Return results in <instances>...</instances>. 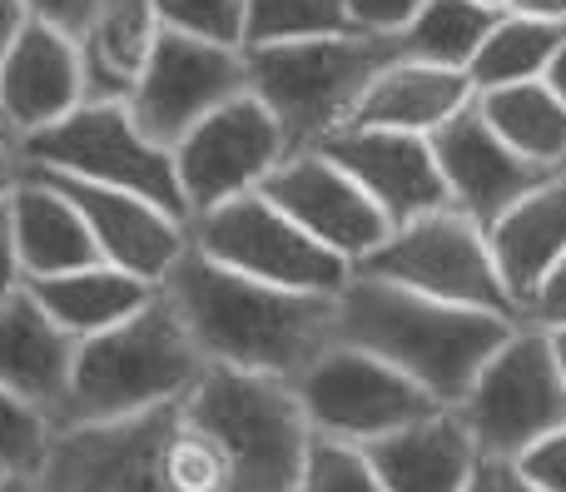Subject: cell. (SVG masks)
I'll list each match as a JSON object with an SVG mask.
<instances>
[{
	"mask_svg": "<svg viewBox=\"0 0 566 492\" xmlns=\"http://www.w3.org/2000/svg\"><path fill=\"white\" fill-rule=\"evenodd\" d=\"M15 149H20V165L25 169H45V175L80 179V185H99V189H119V195L149 199L155 209H165L179 224H189L185 195H179V179H175V155L159 149L155 139L135 125L129 105L85 100L75 115H65L60 125L20 139Z\"/></svg>",
	"mask_w": 566,
	"mask_h": 492,
	"instance_id": "8992f818",
	"label": "cell"
},
{
	"mask_svg": "<svg viewBox=\"0 0 566 492\" xmlns=\"http://www.w3.org/2000/svg\"><path fill=\"white\" fill-rule=\"evenodd\" d=\"M25 284V274H20L15 264V244H10V224H6V205H0V304H6L15 289Z\"/></svg>",
	"mask_w": 566,
	"mask_h": 492,
	"instance_id": "8d00e7d4",
	"label": "cell"
},
{
	"mask_svg": "<svg viewBox=\"0 0 566 492\" xmlns=\"http://www.w3.org/2000/svg\"><path fill=\"white\" fill-rule=\"evenodd\" d=\"M25 179V165H20V149H15V139H6L0 135V205H6L10 195H15V185Z\"/></svg>",
	"mask_w": 566,
	"mask_h": 492,
	"instance_id": "74e56055",
	"label": "cell"
},
{
	"mask_svg": "<svg viewBox=\"0 0 566 492\" xmlns=\"http://www.w3.org/2000/svg\"><path fill=\"white\" fill-rule=\"evenodd\" d=\"M313 433L283 378L209 368L125 423L55 433L45 492H293Z\"/></svg>",
	"mask_w": 566,
	"mask_h": 492,
	"instance_id": "6da1fadb",
	"label": "cell"
},
{
	"mask_svg": "<svg viewBox=\"0 0 566 492\" xmlns=\"http://www.w3.org/2000/svg\"><path fill=\"white\" fill-rule=\"evenodd\" d=\"M478 115L488 119V129L517 159L557 175V165L566 159V105L542 85V80L478 95Z\"/></svg>",
	"mask_w": 566,
	"mask_h": 492,
	"instance_id": "d4e9b609",
	"label": "cell"
},
{
	"mask_svg": "<svg viewBox=\"0 0 566 492\" xmlns=\"http://www.w3.org/2000/svg\"><path fill=\"white\" fill-rule=\"evenodd\" d=\"M468 492H537L527 478L517 473V463H492V458H478L468 478Z\"/></svg>",
	"mask_w": 566,
	"mask_h": 492,
	"instance_id": "d590c367",
	"label": "cell"
},
{
	"mask_svg": "<svg viewBox=\"0 0 566 492\" xmlns=\"http://www.w3.org/2000/svg\"><path fill=\"white\" fill-rule=\"evenodd\" d=\"M512 334H517L512 318L438 304V299H422L412 289L358 274L338 294V324H333L338 344L363 348L388 368H398L438 408H458L488 368V358Z\"/></svg>",
	"mask_w": 566,
	"mask_h": 492,
	"instance_id": "3957f363",
	"label": "cell"
},
{
	"mask_svg": "<svg viewBox=\"0 0 566 492\" xmlns=\"http://www.w3.org/2000/svg\"><path fill=\"white\" fill-rule=\"evenodd\" d=\"M478 6H488V10H502V15H507V0H478Z\"/></svg>",
	"mask_w": 566,
	"mask_h": 492,
	"instance_id": "ee69618b",
	"label": "cell"
},
{
	"mask_svg": "<svg viewBox=\"0 0 566 492\" xmlns=\"http://www.w3.org/2000/svg\"><path fill=\"white\" fill-rule=\"evenodd\" d=\"M25 289L50 314V324H55L60 334H70L75 344L125 324L129 314H139V308L159 294L155 284H145V279H135V274H119V269H109V264H90V269L55 274V279H35V284H25Z\"/></svg>",
	"mask_w": 566,
	"mask_h": 492,
	"instance_id": "cb8c5ba5",
	"label": "cell"
},
{
	"mask_svg": "<svg viewBox=\"0 0 566 492\" xmlns=\"http://www.w3.org/2000/svg\"><path fill=\"white\" fill-rule=\"evenodd\" d=\"M428 145H432V159H438L442 185H448L452 209L468 214L482 234H488L517 199H527L532 189L552 179L547 169L517 159L497 135H492L488 119L478 115V100H472L468 109H458Z\"/></svg>",
	"mask_w": 566,
	"mask_h": 492,
	"instance_id": "9a60e30c",
	"label": "cell"
},
{
	"mask_svg": "<svg viewBox=\"0 0 566 492\" xmlns=\"http://www.w3.org/2000/svg\"><path fill=\"white\" fill-rule=\"evenodd\" d=\"M169 155H175V179L189 224H195L234 199L259 195L264 179L279 169V159L289 155V145H283L274 115L254 95H239L209 119H199Z\"/></svg>",
	"mask_w": 566,
	"mask_h": 492,
	"instance_id": "8fae6325",
	"label": "cell"
},
{
	"mask_svg": "<svg viewBox=\"0 0 566 492\" xmlns=\"http://www.w3.org/2000/svg\"><path fill=\"white\" fill-rule=\"evenodd\" d=\"M488 244L492 259H497L502 284H507L512 304L522 314V304L547 284V274L566 259V179L552 175L527 199H517L488 229Z\"/></svg>",
	"mask_w": 566,
	"mask_h": 492,
	"instance_id": "44dd1931",
	"label": "cell"
},
{
	"mask_svg": "<svg viewBox=\"0 0 566 492\" xmlns=\"http://www.w3.org/2000/svg\"><path fill=\"white\" fill-rule=\"evenodd\" d=\"M289 388L303 408L308 433L343 448H368L388 433H402L412 423H428V418L448 414L412 378H402L382 358L348 344L323 348Z\"/></svg>",
	"mask_w": 566,
	"mask_h": 492,
	"instance_id": "9c48e42d",
	"label": "cell"
},
{
	"mask_svg": "<svg viewBox=\"0 0 566 492\" xmlns=\"http://www.w3.org/2000/svg\"><path fill=\"white\" fill-rule=\"evenodd\" d=\"M507 15L557 20V25H566V0H507Z\"/></svg>",
	"mask_w": 566,
	"mask_h": 492,
	"instance_id": "f35d334b",
	"label": "cell"
},
{
	"mask_svg": "<svg viewBox=\"0 0 566 492\" xmlns=\"http://www.w3.org/2000/svg\"><path fill=\"white\" fill-rule=\"evenodd\" d=\"M318 155H328L363 195L373 199L388 229H402L422 214L452 209L448 185L438 175L432 145L422 135H398V129H338L323 139Z\"/></svg>",
	"mask_w": 566,
	"mask_h": 492,
	"instance_id": "5bb4252c",
	"label": "cell"
},
{
	"mask_svg": "<svg viewBox=\"0 0 566 492\" xmlns=\"http://www.w3.org/2000/svg\"><path fill=\"white\" fill-rule=\"evenodd\" d=\"M159 40V20L149 0H105L90 30L80 35V65H85V100L125 105L135 80L145 75Z\"/></svg>",
	"mask_w": 566,
	"mask_h": 492,
	"instance_id": "603a6c76",
	"label": "cell"
},
{
	"mask_svg": "<svg viewBox=\"0 0 566 492\" xmlns=\"http://www.w3.org/2000/svg\"><path fill=\"white\" fill-rule=\"evenodd\" d=\"M562 40H566V25H557V20L502 15L497 30L482 40V50L472 55V65H468L472 95H492V90L542 80Z\"/></svg>",
	"mask_w": 566,
	"mask_h": 492,
	"instance_id": "484cf974",
	"label": "cell"
},
{
	"mask_svg": "<svg viewBox=\"0 0 566 492\" xmlns=\"http://www.w3.org/2000/svg\"><path fill=\"white\" fill-rule=\"evenodd\" d=\"M75 348L80 344L50 324V314L30 299L25 284L0 304V388L40 408L50 423H60V408H65Z\"/></svg>",
	"mask_w": 566,
	"mask_h": 492,
	"instance_id": "ac0fdd59",
	"label": "cell"
},
{
	"mask_svg": "<svg viewBox=\"0 0 566 492\" xmlns=\"http://www.w3.org/2000/svg\"><path fill=\"white\" fill-rule=\"evenodd\" d=\"M293 492H382V488H378V478H373L368 458H363L358 448L313 438L308 463H303L298 488Z\"/></svg>",
	"mask_w": 566,
	"mask_h": 492,
	"instance_id": "4dcf8cb0",
	"label": "cell"
},
{
	"mask_svg": "<svg viewBox=\"0 0 566 492\" xmlns=\"http://www.w3.org/2000/svg\"><path fill=\"white\" fill-rule=\"evenodd\" d=\"M25 175L55 185L60 195L80 209L90 239H95L99 264L119 269V274H135L159 289L169 279V269L179 264V254L189 249V224H179L175 214L155 209L149 199L119 195V189H99V185H80V179L45 175V169H25Z\"/></svg>",
	"mask_w": 566,
	"mask_h": 492,
	"instance_id": "2e32d148",
	"label": "cell"
},
{
	"mask_svg": "<svg viewBox=\"0 0 566 492\" xmlns=\"http://www.w3.org/2000/svg\"><path fill=\"white\" fill-rule=\"evenodd\" d=\"M472 80L462 70H438L418 65V60H392L363 105L353 109L348 129H398V135H422L432 139L458 109L472 105Z\"/></svg>",
	"mask_w": 566,
	"mask_h": 492,
	"instance_id": "7402d4cb",
	"label": "cell"
},
{
	"mask_svg": "<svg viewBox=\"0 0 566 492\" xmlns=\"http://www.w3.org/2000/svg\"><path fill=\"white\" fill-rule=\"evenodd\" d=\"M55 453V423L25 398L0 388V473L6 478H45Z\"/></svg>",
	"mask_w": 566,
	"mask_h": 492,
	"instance_id": "f1b7e54d",
	"label": "cell"
},
{
	"mask_svg": "<svg viewBox=\"0 0 566 492\" xmlns=\"http://www.w3.org/2000/svg\"><path fill=\"white\" fill-rule=\"evenodd\" d=\"M239 95H249L244 50L205 45V40L159 30L155 55H149L145 75L135 80V95L125 105L159 149H175L199 119H209Z\"/></svg>",
	"mask_w": 566,
	"mask_h": 492,
	"instance_id": "7c38bea8",
	"label": "cell"
},
{
	"mask_svg": "<svg viewBox=\"0 0 566 492\" xmlns=\"http://www.w3.org/2000/svg\"><path fill=\"white\" fill-rule=\"evenodd\" d=\"M20 25H25V6H20V0H0V60H6L10 40L20 35ZM0 135H6V129H0Z\"/></svg>",
	"mask_w": 566,
	"mask_h": 492,
	"instance_id": "ab89813d",
	"label": "cell"
},
{
	"mask_svg": "<svg viewBox=\"0 0 566 492\" xmlns=\"http://www.w3.org/2000/svg\"><path fill=\"white\" fill-rule=\"evenodd\" d=\"M80 105H85L80 45L40 20H25L0 60V129L20 145L75 115Z\"/></svg>",
	"mask_w": 566,
	"mask_h": 492,
	"instance_id": "e0dca14e",
	"label": "cell"
},
{
	"mask_svg": "<svg viewBox=\"0 0 566 492\" xmlns=\"http://www.w3.org/2000/svg\"><path fill=\"white\" fill-rule=\"evenodd\" d=\"M159 294L169 299L209 368L293 384L323 348L338 344V299L259 284L205 259L195 244L179 254Z\"/></svg>",
	"mask_w": 566,
	"mask_h": 492,
	"instance_id": "7a4b0ae2",
	"label": "cell"
},
{
	"mask_svg": "<svg viewBox=\"0 0 566 492\" xmlns=\"http://www.w3.org/2000/svg\"><path fill=\"white\" fill-rule=\"evenodd\" d=\"M557 175H562V179H566V159H562V165H557Z\"/></svg>",
	"mask_w": 566,
	"mask_h": 492,
	"instance_id": "f6af8a7d",
	"label": "cell"
},
{
	"mask_svg": "<svg viewBox=\"0 0 566 492\" xmlns=\"http://www.w3.org/2000/svg\"><path fill=\"white\" fill-rule=\"evenodd\" d=\"M392 60H402L398 40L363 35V30L328 40H298V45L244 50L249 95L274 115L289 155L318 149L323 139L348 129L353 109L363 105L373 80Z\"/></svg>",
	"mask_w": 566,
	"mask_h": 492,
	"instance_id": "5b68a950",
	"label": "cell"
},
{
	"mask_svg": "<svg viewBox=\"0 0 566 492\" xmlns=\"http://www.w3.org/2000/svg\"><path fill=\"white\" fill-rule=\"evenodd\" d=\"M343 6H348L353 30H363V35L398 40L402 30L418 20V10L428 6V0H343Z\"/></svg>",
	"mask_w": 566,
	"mask_h": 492,
	"instance_id": "1f68e13d",
	"label": "cell"
},
{
	"mask_svg": "<svg viewBox=\"0 0 566 492\" xmlns=\"http://www.w3.org/2000/svg\"><path fill=\"white\" fill-rule=\"evenodd\" d=\"M358 453L368 458L382 492H468V478L478 468V448L452 408L428 423L378 438Z\"/></svg>",
	"mask_w": 566,
	"mask_h": 492,
	"instance_id": "d6986e66",
	"label": "cell"
},
{
	"mask_svg": "<svg viewBox=\"0 0 566 492\" xmlns=\"http://www.w3.org/2000/svg\"><path fill=\"white\" fill-rule=\"evenodd\" d=\"M259 195H264L279 214H289L313 244L338 254L348 269L363 264V259L392 234L388 219L373 209V199L363 195L328 155H318V149L283 155Z\"/></svg>",
	"mask_w": 566,
	"mask_h": 492,
	"instance_id": "4fadbf2b",
	"label": "cell"
},
{
	"mask_svg": "<svg viewBox=\"0 0 566 492\" xmlns=\"http://www.w3.org/2000/svg\"><path fill=\"white\" fill-rule=\"evenodd\" d=\"M502 10H488L478 0H428L418 10L408 30L398 35L402 60L418 65H438V70H462L468 75L472 55L482 50V40L497 30Z\"/></svg>",
	"mask_w": 566,
	"mask_h": 492,
	"instance_id": "4316f807",
	"label": "cell"
},
{
	"mask_svg": "<svg viewBox=\"0 0 566 492\" xmlns=\"http://www.w3.org/2000/svg\"><path fill=\"white\" fill-rule=\"evenodd\" d=\"M159 30L189 35L205 45L244 50V6L249 0H149Z\"/></svg>",
	"mask_w": 566,
	"mask_h": 492,
	"instance_id": "f546056e",
	"label": "cell"
},
{
	"mask_svg": "<svg viewBox=\"0 0 566 492\" xmlns=\"http://www.w3.org/2000/svg\"><path fill=\"white\" fill-rule=\"evenodd\" d=\"M353 274L412 289V294L438 299V304L478 308V314L522 324L517 304H512L507 284L497 274L488 234L458 209H438V214H422L412 224L392 229L363 264H353Z\"/></svg>",
	"mask_w": 566,
	"mask_h": 492,
	"instance_id": "52a82bcc",
	"label": "cell"
},
{
	"mask_svg": "<svg viewBox=\"0 0 566 492\" xmlns=\"http://www.w3.org/2000/svg\"><path fill=\"white\" fill-rule=\"evenodd\" d=\"M6 224H10V244H15V264L25 274V284L99 264L95 239H90L80 209L55 185H45L35 175L20 179L15 195L6 199Z\"/></svg>",
	"mask_w": 566,
	"mask_h": 492,
	"instance_id": "ffe728a7",
	"label": "cell"
},
{
	"mask_svg": "<svg viewBox=\"0 0 566 492\" xmlns=\"http://www.w3.org/2000/svg\"><path fill=\"white\" fill-rule=\"evenodd\" d=\"M542 85H547V90H552V95H557V100H562V105H566V40H562V45H557V55H552L547 75H542Z\"/></svg>",
	"mask_w": 566,
	"mask_h": 492,
	"instance_id": "60d3db41",
	"label": "cell"
},
{
	"mask_svg": "<svg viewBox=\"0 0 566 492\" xmlns=\"http://www.w3.org/2000/svg\"><path fill=\"white\" fill-rule=\"evenodd\" d=\"M452 414L462 418L478 458L517 463L527 448L566 428V378L542 328L517 324V334L488 358L478 384Z\"/></svg>",
	"mask_w": 566,
	"mask_h": 492,
	"instance_id": "ba28073f",
	"label": "cell"
},
{
	"mask_svg": "<svg viewBox=\"0 0 566 492\" xmlns=\"http://www.w3.org/2000/svg\"><path fill=\"white\" fill-rule=\"evenodd\" d=\"M205 374L209 364L195 348L189 328L179 324L169 299L155 294L125 324L105 328V334L85 338L75 348L70 394L65 408H60L55 433L125 423V418H139L149 408H165L175 398H185Z\"/></svg>",
	"mask_w": 566,
	"mask_h": 492,
	"instance_id": "277c9868",
	"label": "cell"
},
{
	"mask_svg": "<svg viewBox=\"0 0 566 492\" xmlns=\"http://www.w3.org/2000/svg\"><path fill=\"white\" fill-rule=\"evenodd\" d=\"M0 492H45V483H40V478H6L0 473Z\"/></svg>",
	"mask_w": 566,
	"mask_h": 492,
	"instance_id": "b9f144b4",
	"label": "cell"
},
{
	"mask_svg": "<svg viewBox=\"0 0 566 492\" xmlns=\"http://www.w3.org/2000/svg\"><path fill=\"white\" fill-rule=\"evenodd\" d=\"M522 324L542 328V334H562L566 328V259L547 274V284L522 304Z\"/></svg>",
	"mask_w": 566,
	"mask_h": 492,
	"instance_id": "e575fe53",
	"label": "cell"
},
{
	"mask_svg": "<svg viewBox=\"0 0 566 492\" xmlns=\"http://www.w3.org/2000/svg\"><path fill=\"white\" fill-rule=\"evenodd\" d=\"M353 35L343 0H249L244 6V50L298 45V40Z\"/></svg>",
	"mask_w": 566,
	"mask_h": 492,
	"instance_id": "83f0119b",
	"label": "cell"
},
{
	"mask_svg": "<svg viewBox=\"0 0 566 492\" xmlns=\"http://www.w3.org/2000/svg\"><path fill=\"white\" fill-rule=\"evenodd\" d=\"M20 6H25V20H40V25L60 30L65 40L80 45V35L90 30V20L99 15L105 0H20Z\"/></svg>",
	"mask_w": 566,
	"mask_h": 492,
	"instance_id": "836d02e7",
	"label": "cell"
},
{
	"mask_svg": "<svg viewBox=\"0 0 566 492\" xmlns=\"http://www.w3.org/2000/svg\"><path fill=\"white\" fill-rule=\"evenodd\" d=\"M189 244L205 259H214V264L234 269V274L274 284V289H293V294L338 299L353 279V269L338 254L313 244L264 195H244L234 205L214 209V214L195 219L189 224Z\"/></svg>",
	"mask_w": 566,
	"mask_h": 492,
	"instance_id": "30bf717a",
	"label": "cell"
},
{
	"mask_svg": "<svg viewBox=\"0 0 566 492\" xmlns=\"http://www.w3.org/2000/svg\"><path fill=\"white\" fill-rule=\"evenodd\" d=\"M517 473L537 492H566V428L542 438L537 448H527V453L517 458Z\"/></svg>",
	"mask_w": 566,
	"mask_h": 492,
	"instance_id": "d6a6232c",
	"label": "cell"
},
{
	"mask_svg": "<svg viewBox=\"0 0 566 492\" xmlns=\"http://www.w3.org/2000/svg\"><path fill=\"white\" fill-rule=\"evenodd\" d=\"M547 338H552V354H557V368L566 378V328H562V334H547Z\"/></svg>",
	"mask_w": 566,
	"mask_h": 492,
	"instance_id": "7bdbcfd3",
	"label": "cell"
}]
</instances>
